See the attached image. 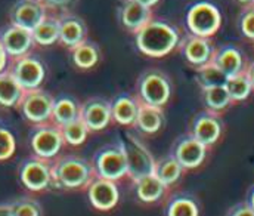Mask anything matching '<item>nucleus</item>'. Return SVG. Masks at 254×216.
<instances>
[{"instance_id": "nucleus-15", "label": "nucleus", "mask_w": 254, "mask_h": 216, "mask_svg": "<svg viewBox=\"0 0 254 216\" xmlns=\"http://www.w3.org/2000/svg\"><path fill=\"white\" fill-rule=\"evenodd\" d=\"M0 40H1V45H3L9 60L27 55L36 46L31 31H28L22 27L13 25V24L1 33Z\"/></svg>"}, {"instance_id": "nucleus-41", "label": "nucleus", "mask_w": 254, "mask_h": 216, "mask_svg": "<svg viewBox=\"0 0 254 216\" xmlns=\"http://www.w3.org/2000/svg\"><path fill=\"white\" fill-rule=\"evenodd\" d=\"M246 72H247V75H249V78H250V83H252L254 90V61L252 64H249V66L246 67Z\"/></svg>"}, {"instance_id": "nucleus-39", "label": "nucleus", "mask_w": 254, "mask_h": 216, "mask_svg": "<svg viewBox=\"0 0 254 216\" xmlns=\"http://www.w3.org/2000/svg\"><path fill=\"white\" fill-rule=\"evenodd\" d=\"M7 63H9V57H7V54L1 45V40H0V72L7 67Z\"/></svg>"}, {"instance_id": "nucleus-34", "label": "nucleus", "mask_w": 254, "mask_h": 216, "mask_svg": "<svg viewBox=\"0 0 254 216\" xmlns=\"http://www.w3.org/2000/svg\"><path fill=\"white\" fill-rule=\"evenodd\" d=\"M13 216H40L42 206L31 197H21L10 203Z\"/></svg>"}, {"instance_id": "nucleus-43", "label": "nucleus", "mask_w": 254, "mask_h": 216, "mask_svg": "<svg viewBox=\"0 0 254 216\" xmlns=\"http://www.w3.org/2000/svg\"><path fill=\"white\" fill-rule=\"evenodd\" d=\"M247 203L250 205V208L253 209L254 212V187L250 190V194H249V199H247Z\"/></svg>"}, {"instance_id": "nucleus-18", "label": "nucleus", "mask_w": 254, "mask_h": 216, "mask_svg": "<svg viewBox=\"0 0 254 216\" xmlns=\"http://www.w3.org/2000/svg\"><path fill=\"white\" fill-rule=\"evenodd\" d=\"M152 19V7H148L137 0H125L120 9V21L130 33H137L146 22Z\"/></svg>"}, {"instance_id": "nucleus-2", "label": "nucleus", "mask_w": 254, "mask_h": 216, "mask_svg": "<svg viewBox=\"0 0 254 216\" xmlns=\"http://www.w3.org/2000/svg\"><path fill=\"white\" fill-rule=\"evenodd\" d=\"M96 178L93 163L80 157H55L51 163V187L57 190H84Z\"/></svg>"}, {"instance_id": "nucleus-9", "label": "nucleus", "mask_w": 254, "mask_h": 216, "mask_svg": "<svg viewBox=\"0 0 254 216\" xmlns=\"http://www.w3.org/2000/svg\"><path fill=\"white\" fill-rule=\"evenodd\" d=\"M64 144L65 143H64L61 129L55 123L48 122L34 126L30 138V145L34 155L52 160L60 154Z\"/></svg>"}, {"instance_id": "nucleus-23", "label": "nucleus", "mask_w": 254, "mask_h": 216, "mask_svg": "<svg viewBox=\"0 0 254 216\" xmlns=\"http://www.w3.org/2000/svg\"><path fill=\"white\" fill-rule=\"evenodd\" d=\"M24 90L25 89L16 81V78L7 69H4L0 72V105L1 107L16 108Z\"/></svg>"}, {"instance_id": "nucleus-10", "label": "nucleus", "mask_w": 254, "mask_h": 216, "mask_svg": "<svg viewBox=\"0 0 254 216\" xmlns=\"http://www.w3.org/2000/svg\"><path fill=\"white\" fill-rule=\"evenodd\" d=\"M51 163L52 160L37 155L25 158L19 166L21 184L33 193H40L51 187Z\"/></svg>"}, {"instance_id": "nucleus-21", "label": "nucleus", "mask_w": 254, "mask_h": 216, "mask_svg": "<svg viewBox=\"0 0 254 216\" xmlns=\"http://www.w3.org/2000/svg\"><path fill=\"white\" fill-rule=\"evenodd\" d=\"M211 61L222 72H225L228 77L244 72L246 67H247L246 66V61H244L243 52L238 48L232 46V45H226V46H222V48L216 49Z\"/></svg>"}, {"instance_id": "nucleus-35", "label": "nucleus", "mask_w": 254, "mask_h": 216, "mask_svg": "<svg viewBox=\"0 0 254 216\" xmlns=\"http://www.w3.org/2000/svg\"><path fill=\"white\" fill-rule=\"evenodd\" d=\"M16 149L15 137L4 128H0V161L12 158Z\"/></svg>"}, {"instance_id": "nucleus-1", "label": "nucleus", "mask_w": 254, "mask_h": 216, "mask_svg": "<svg viewBox=\"0 0 254 216\" xmlns=\"http://www.w3.org/2000/svg\"><path fill=\"white\" fill-rule=\"evenodd\" d=\"M181 43L179 30L163 19H151L136 33V46L149 58H163L172 54Z\"/></svg>"}, {"instance_id": "nucleus-29", "label": "nucleus", "mask_w": 254, "mask_h": 216, "mask_svg": "<svg viewBox=\"0 0 254 216\" xmlns=\"http://www.w3.org/2000/svg\"><path fill=\"white\" fill-rule=\"evenodd\" d=\"M225 86H226V89L229 92V96H231L232 102L246 101L253 92V86L250 83V78H249L246 70L228 77Z\"/></svg>"}, {"instance_id": "nucleus-17", "label": "nucleus", "mask_w": 254, "mask_h": 216, "mask_svg": "<svg viewBox=\"0 0 254 216\" xmlns=\"http://www.w3.org/2000/svg\"><path fill=\"white\" fill-rule=\"evenodd\" d=\"M207 148L208 146L199 143L190 134L178 141V144L175 145V149H173V155L176 157V160L182 164L185 170H190L204 163L205 155H207Z\"/></svg>"}, {"instance_id": "nucleus-12", "label": "nucleus", "mask_w": 254, "mask_h": 216, "mask_svg": "<svg viewBox=\"0 0 254 216\" xmlns=\"http://www.w3.org/2000/svg\"><path fill=\"white\" fill-rule=\"evenodd\" d=\"M78 117L84 122L90 132L105 129L113 120L111 104L102 98H92L80 105Z\"/></svg>"}, {"instance_id": "nucleus-19", "label": "nucleus", "mask_w": 254, "mask_h": 216, "mask_svg": "<svg viewBox=\"0 0 254 216\" xmlns=\"http://www.w3.org/2000/svg\"><path fill=\"white\" fill-rule=\"evenodd\" d=\"M87 37V28L83 19L71 15L64 13L60 15V42L68 49L83 43Z\"/></svg>"}, {"instance_id": "nucleus-7", "label": "nucleus", "mask_w": 254, "mask_h": 216, "mask_svg": "<svg viewBox=\"0 0 254 216\" xmlns=\"http://www.w3.org/2000/svg\"><path fill=\"white\" fill-rule=\"evenodd\" d=\"M6 69L12 72L25 90L40 87L46 77V67L43 61L31 52L18 58H10Z\"/></svg>"}, {"instance_id": "nucleus-6", "label": "nucleus", "mask_w": 254, "mask_h": 216, "mask_svg": "<svg viewBox=\"0 0 254 216\" xmlns=\"http://www.w3.org/2000/svg\"><path fill=\"white\" fill-rule=\"evenodd\" d=\"M120 144L126 155L127 176L133 182L149 173H154L155 160L149 149L137 138H134L133 135H126L125 140L120 141Z\"/></svg>"}, {"instance_id": "nucleus-30", "label": "nucleus", "mask_w": 254, "mask_h": 216, "mask_svg": "<svg viewBox=\"0 0 254 216\" xmlns=\"http://www.w3.org/2000/svg\"><path fill=\"white\" fill-rule=\"evenodd\" d=\"M80 105L71 98H60L54 102L52 108V123L64 126L78 117Z\"/></svg>"}, {"instance_id": "nucleus-24", "label": "nucleus", "mask_w": 254, "mask_h": 216, "mask_svg": "<svg viewBox=\"0 0 254 216\" xmlns=\"http://www.w3.org/2000/svg\"><path fill=\"white\" fill-rule=\"evenodd\" d=\"M36 45L51 46L60 42V16L48 12V15L31 31Z\"/></svg>"}, {"instance_id": "nucleus-13", "label": "nucleus", "mask_w": 254, "mask_h": 216, "mask_svg": "<svg viewBox=\"0 0 254 216\" xmlns=\"http://www.w3.org/2000/svg\"><path fill=\"white\" fill-rule=\"evenodd\" d=\"M87 194H89L90 205L96 211H101V212L113 211L119 205V200H120L117 182L98 178V176L87 187Z\"/></svg>"}, {"instance_id": "nucleus-28", "label": "nucleus", "mask_w": 254, "mask_h": 216, "mask_svg": "<svg viewBox=\"0 0 254 216\" xmlns=\"http://www.w3.org/2000/svg\"><path fill=\"white\" fill-rule=\"evenodd\" d=\"M69 51H71L72 63L77 69L89 70V69H93L99 61V51L95 43L84 40L83 43L74 46Z\"/></svg>"}, {"instance_id": "nucleus-25", "label": "nucleus", "mask_w": 254, "mask_h": 216, "mask_svg": "<svg viewBox=\"0 0 254 216\" xmlns=\"http://www.w3.org/2000/svg\"><path fill=\"white\" fill-rule=\"evenodd\" d=\"M113 120L122 126H134L136 114H137V102L136 98L120 96L111 104Z\"/></svg>"}, {"instance_id": "nucleus-26", "label": "nucleus", "mask_w": 254, "mask_h": 216, "mask_svg": "<svg viewBox=\"0 0 254 216\" xmlns=\"http://www.w3.org/2000/svg\"><path fill=\"white\" fill-rule=\"evenodd\" d=\"M184 170L185 169L182 167V164L176 160L173 154L166 158H161L160 161H155V167H154V173L169 188L173 187L182 178Z\"/></svg>"}, {"instance_id": "nucleus-36", "label": "nucleus", "mask_w": 254, "mask_h": 216, "mask_svg": "<svg viewBox=\"0 0 254 216\" xmlns=\"http://www.w3.org/2000/svg\"><path fill=\"white\" fill-rule=\"evenodd\" d=\"M240 30L244 37L254 40V4H247L240 16Z\"/></svg>"}, {"instance_id": "nucleus-11", "label": "nucleus", "mask_w": 254, "mask_h": 216, "mask_svg": "<svg viewBox=\"0 0 254 216\" xmlns=\"http://www.w3.org/2000/svg\"><path fill=\"white\" fill-rule=\"evenodd\" d=\"M48 7L42 0H18L9 13L10 24L22 27L28 31H33L39 22L48 15Z\"/></svg>"}, {"instance_id": "nucleus-37", "label": "nucleus", "mask_w": 254, "mask_h": 216, "mask_svg": "<svg viewBox=\"0 0 254 216\" xmlns=\"http://www.w3.org/2000/svg\"><path fill=\"white\" fill-rule=\"evenodd\" d=\"M43 4L48 7V10H65L68 7H71L77 0H42Z\"/></svg>"}, {"instance_id": "nucleus-31", "label": "nucleus", "mask_w": 254, "mask_h": 216, "mask_svg": "<svg viewBox=\"0 0 254 216\" xmlns=\"http://www.w3.org/2000/svg\"><path fill=\"white\" fill-rule=\"evenodd\" d=\"M228 80V75L222 72L213 61L196 69V81L201 89L211 87V86H222Z\"/></svg>"}, {"instance_id": "nucleus-8", "label": "nucleus", "mask_w": 254, "mask_h": 216, "mask_svg": "<svg viewBox=\"0 0 254 216\" xmlns=\"http://www.w3.org/2000/svg\"><path fill=\"white\" fill-rule=\"evenodd\" d=\"M93 167L98 178L119 182L127 176V161L122 144L110 145L101 149L93 161Z\"/></svg>"}, {"instance_id": "nucleus-5", "label": "nucleus", "mask_w": 254, "mask_h": 216, "mask_svg": "<svg viewBox=\"0 0 254 216\" xmlns=\"http://www.w3.org/2000/svg\"><path fill=\"white\" fill-rule=\"evenodd\" d=\"M136 96L149 105L163 108L172 96L170 78L158 70H149L143 72L137 81Z\"/></svg>"}, {"instance_id": "nucleus-16", "label": "nucleus", "mask_w": 254, "mask_h": 216, "mask_svg": "<svg viewBox=\"0 0 254 216\" xmlns=\"http://www.w3.org/2000/svg\"><path fill=\"white\" fill-rule=\"evenodd\" d=\"M181 51L187 63L196 70L198 67L211 61L216 48L210 37H199L190 34L181 43Z\"/></svg>"}, {"instance_id": "nucleus-3", "label": "nucleus", "mask_w": 254, "mask_h": 216, "mask_svg": "<svg viewBox=\"0 0 254 216\" xmlns=\"http://www.w3.org/2000/svg\"><path fill=\"white\" fill-rule=\"evenodd\" d=\"M187 25L193 36L211 37L219 31L222 25L220 10L210 1H196L188 9Z\"/></svg>"}, {"instance_id": "nucleus-22", "label": "nucleus", "mask_w": 254, "mask_h": 216, "mask_svg": "<svg viewBox=\"0 0 254 216\" xmlns=\"http://www.w3.org/2000/svg\"><path fill=\"white\" fill-rule=\"evenodd\" d=\"M134 184H136L137 199L148 205L161 202L163 199H166V196L169 193V187L166 184H163L155 173H149V175L137 179Z\"/></svg>"}, {"instance_id": "nucleus-44", "label": "nucleus", "mask_w": 254, "mask_h": 216, "mask_svg": "<svg viewBox=\"0 0 254 216\" xmlns=\"http://www.w3.org/2000/svg\"><path fill=\"white\" fill-rule=\"evenodd\" d=\"M237 1H238V3H241V4H246V6L253 3V0H237Z\"/></svg>"}, {"instance_id": "nucleus-38", "label": "nucleus", "mask_w": 254, "mask_h": 216, "mask_svg": "<svg viewBox=\"0 0 254 216\" xmlns=\"http://www.w3.org/2000/svg\"><path fill=\"white\" fill-rule=\"evenodd\" d=\"M228 215H234V216H254L253 209L250 208V205L246 202V203H241V205H237V206H234L229 212H228Z\"/></svg>"}, {"instance_id": "nucleus-27", "label": "nucleus", "mask_w": 254, "mask_h": 216, "mask_svg": "<svg viewBox=\"0 0 254 216\" xmlns=\"http://www.w3.org/2000/svg\"><path fill=\"white\" fill-rule=\"evenodd\" d=\"M202 101L208 111H213L217 114L225 111L232 104V99L225 84L202 89Z\"/></svg>"}, {"instance_id": "nucleus-40", "label": "nucleus", "mask_w": 254, "mask_h": 216, "mask_svg": "<svg viewBox=\"0 0 254 216\" xmlns=\"http://www.w3.org/2000/svg\"><path fill=\"white\" fill-rule=\"evenodd\" d=\"M0 216H13V212H12V206H10V203L0 205Z\"/></svg>"}, {"instance_id": "nucleus-42", "label": "nucleus", "mask_w": 254, "mask_h": 216, "mask_svg": "<svg viewBox=\"0 0 254 216\" xmlns=\"http://www.w3.org/2000/svg\"><path fill=\"white\" fill-rule=\"evenodd\" d=\"M139 3H142V4H145V6H148V7H152V6H155L160 0H137Z\"/></svg>"}, {"instance_id": "nucleus-45", "label": "nucleus", "mask_w": 254, "mask_h": 216, "mask_svg": "<svg viewBox=\"0 0 254 216\" xmlns=\"http://www.w3.org/2000/svg\"><path fill=\"white\" fill-rule=\"evenodd\" d=\"M252 4H254V0H253V3H252Z\"/></svg>"}, {"instance_id": "nucleus-33", "label": "nucleus", "mask_w": 254, "mask_h": 216, "mask_svg": "<svg viewBox=\"0 0 254 216\" xmlns=\"http://www.w3.org/2000/svg\"><path fill=\"white\" fill-rule=\"evenodd\" d=\"M166 214L169 216H198L199 208L190 196H178L169 202Z\"/></svg>"}, {"instance_id": "nucleus-4", "label": "nucleus", "mask_w": 254, "mask_h": 216, "mask_svg": "<svg viewBox=\"0 0 254 216\" xmlns=\"http://www.w3.org/2000/svg\"><path fill=\"white\" fill-rule=\"evenodd\" d=\"M54 102L55 99L48 92L37 87V89L24 90L16 108L28 123L36 126V125L52 122Z\"/></svg>"}, {"instance_id": "nucleus-14", "label": "nucleus", "mask_w": 254, "mask_h": 216, "mask_svg": "<svg viewBox=\"0 0 254 216\" xmlns=\"http://www.w3.org/2000/svg\"><path fill=\"white\" fill-rule=\"evenodd\" d=\"M222 132H223L222 119L219 117L217 113H213L208 110L196 114L190 128V135L205 146H211L216 144L220 140Z\"/></svg>"}, {"instance_id": "nucleus-20", "label": "nucleus", "mask_w": 254, "mask_h": 216, "mask_svg": "<svg viewBox=\"0 0 254 216\" xmlns=\"http://www.w3.org/2000/svg\"><path fill=\"white\" fill-rule=\"evenodd\" d=\"M136 102H137V114H136V122L134 126L148 135H152L155 132H158L163 128L164 123V114H163V108L155 107V105H149L143 101H140L137 96Z\"/></svg>"}, {"instance_id": "nucleus-32", "label": "nucleus", "mask_w": 254, "mask_h": 216, "mask_svg": "<svg viewBox=\"0 0 254 216\" xmlns=\"http://www.w3.org/2000/svg\"><path fill=\"white\" fill-rule=\"evenodd\" d=\"M60 129L63 134L64 143L68 145H74V146L83 144L86 141L87 135L90 134L89 128L84 125V122L80 117H77L75 120H72L64 126H60Z\"/></svg>"}]
</instances>
